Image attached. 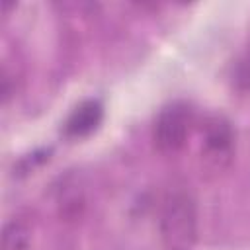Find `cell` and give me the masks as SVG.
Returning a JSON list of instances; mask_svg holds the SVG:
<instances>
[{"label":"cell","mask_w":250,"mask_h":250,"mask_svg":"<svg viewBox=\"0 0 250 250\" xmlns=\"http://www.w3.org/2000/svg\"><path fill=\"white\" fill-rule=\"evenodd\" d=\"M191 125H193V113L188 104L174 102L166 105L154 121L152 139L156 148L162 154H176L178 150L184 148Z\"/></svg>","instance_id":"cell-3"},{"label":"cell","mask_w":250,"mask_h":250,"mask_svg":"<svg viewBox=\"0 0 250 250\" xmlns=\"http://www.w3.org/2000/svg\"><path fill=\"white\" fill-rule=\"evenodd\" d=\"M104 119V105L100 100H84L78 104L64 121V135L70 139L88 137Z\"/></svg>","instance_id":"cell-4"},{"label":"cell","mask_w":250,"mask_h":250,"mask_svg":"<svg viewBox=\"0 0 250 250\" xmlns=\"http://www.w3.org/2000/svg\"><path fill=\"white\" fill-rule=\"evenodd\" d=\"M29 225L21 219H12L4 227V250H25L29 246Z\"/></svg>","instance_id":"cell-5"},{"label":"cell","mask_w":250,"mask_h":250,"mask_svg":"<svg viewBox=\"0 0 250 250\" xmlns=\"http://www.w3.org/2000/svg\"><path fill=\"white\" fill-rule=\"evenodd\" d=\"M201 139H203L201 158L205 168L217 174L229 168L234 154V139H236L232 123L221 113L209 115L201 125Z\"/></svg>","instance_id":"cell-2"},{"label":"cell","mask_w":250,"mask_h":250,"mask_svg":"<svg viewBox=\"0 0 250 250\" xmlns=\"http://www.w3.org/2000/svg\"><path fill=\"white\" fill-rule=\"evenodd\" d=\"M160 232L168 250H191L197 238V211L189 193L176 189L164 197Z\"/></svg>","instance_id":"cell-1"}]
</instances>
